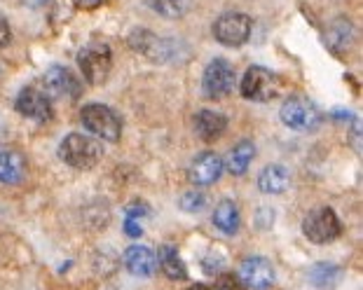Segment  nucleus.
<instances>
[{
    "instance_id": "obj_1",
    "label": "nucleus",
    "mask_w": 363,
    "mask_h": 290,
    "mask_svg": "<svg viewBox=\"0 0 363 290\" xmlns=\"http://www.w3.org/2000/svg\"><path fill=\"white\" fill-rule=\"evenodd\" d=\"M104 148L96 139L87 134H68L59 145V159L78 171L94 169L101 162Z\"/></svg>"
},
{
    "instance_id": "obj_2",
    "label": "nucleus",
    "mask_w": 363,
    "mask_h": 290,
    "mask_svg": "<svg viewBox=\"0 0 363 290\" xmlns=\"http://www.w3.org/2000/svg\"><path fill=\"white\" fill-rule=\"evenodd\" d=\"M80 122L91 136H96V139H101V141L118 143L122 136V122L118 117V112L104 103L84 105L80 110Z\"/></svg>"
},
{
    "instance_id": "obj_3",
    "label": "nucleus",
    "mask_w": 363,
    "mask_h": 290,
    "mask_svg": "<svg viewBox=\"0 0 363 290\" xmlns=\"http://www.w3.org/2000/svg\"><path fill=\"white\" fill-rule=\"evenodd\" d=\"M78 66L89 85H101L111 75L113 50L106 42H89L78 52Z\"/></svg>"
},
{
    "instance_id": "obj_4",
    "label": "nucleus",
    "mask_w": 363,
    "mask_h": 290,
    "mask_svg": "<svg viewBox=\"0 0 363 290\" xmlns=\"http://www.w3.org/2000/svg\"><path fill=\"white\" fill-rule=\"evenodd\" d=\"M129 45L134 47V52L143 54L145 59L155 61V64H169V61H174L179 57V42L150 33L148 28H136L134 33L129 35Z\"/></svg>"
},
{
    "instance_id": "obj_5",
    "label": "nucleus",
    "mask_w": 363,
    "mask_h": 290,
    "mask_svg": "<svg viewBox=\"0 0 363 290\" xmlns=\"http://www.w3.org/2000/svg\"><path fill=\"white\" fill-rule=\"evenodd\" d=\"M239 89H242V96L249 98V101L267 103L279 91V78L272 71H267L265 66H249Z\"/></svg>"
},
{
    "instance_id": "obj_6",
    "label": "nucleus",
    "mask_w": 363,
    "mask_h": 290,
    "mask_svg": "<svg viewBox=\"0 0 363 290\" xmlns=\"http://www.w3.org/2000/svg\"><path fill=\"white\" fill-rule=\"evenodd\" d=\"M340 232H342V223L330 206L310 211L303 220V234L312 243H330L337 239Z\"/></svg>"
},
{
    "instance_id": "obj_7",
    "label": "nucleus",
    "mask_w": 363,
    "mask_h": 290,
    "mask_svg": "<svg viewBox=\"0 0 363 290\" xmlns=\"http://www.w3.org/2000/svg\"><path fill=\"white\" fill-rule=\"evenodd\" d=\"M281 122L293 132H312L319 127L321 112L307 96H289L279 110Z\"/></svg>"
},
{
    "instance_id": "obj_8",
    "label": "nucleus",
    "mask_w": 363,
    "mask_h": 290,
    "mask_svg": "<svg viewBox=\"0 0 363 290\" xmlns=\"http://www.w3.org/2000/svg\"><path fill=\"white\" fill-rule=\"evenodd\" d=\"M253 21L242 12H225L213 21V37L225 47H242L251 37Z\"/></svg>"
},
{
    "instance_id": "obj_9",
    "label": "nucleus",
    "mask_w": 363,
    "mask_h": 290,
    "mask_svg": "<svg viewBox=\"0 0 363 290\" xmlns=\"http://www.w3.org/2000/svg\"><path fill=\"white\" fill-rule=\"evenodd\" d=\"M235 85H237V75H235L233 64H230L228 59H213L211 64L204 68L202 89L208 98H213V101L233 94Z\"/></svg>"
},
{
    "instance_id": "obj_10",
    "label": "nucleus",
    "mask_w": 363,
    "mask_h": 290,
    "mask_svg": "<svg viewBox=\"0 0 363 290\" xmlns=\"http://www.w3.org/2000/svg\"><path fill=\"white\" fill-rule=\"evenodd\" d=\"M239 281L251 288V290H267L274 286L277 281V272H274V265L267 260V257H260V255H251L246 257L239 267Z\"/></svg>"
},
{
    "instance_id": "obj_11",
    "label": "nucleus",
    "mask_w": 363,
    "mask_h": 290,
    "mask_svg": "<svg viewBox=\"0 0 363 290\" xmlns=\"http://www.w3.org/2000/svg\"><path fill=\"white\" fill-rule=\"evenodd\" d=\"M14 108H17L24 117L35 120V122H50L54 115L50 96L38 87L21 89L17 94V98H14Z\"/></svg>"
},
{
    "instance_id": "obj_12",
    "label": "nucleus",
    "mask_w": 363,
    "mask_h": 290,
    "mask_svg": "<svg viewBox=\"0 0 363 290\" xmlns=\"http://www.w3.org/2000/svg\"><path fill=\"white\" fill-rule=\"evenodd\" d=\"M220 173H223V159L218 157V152L206 150V152H199V155L192 159V164L188 169V178L192 185L208 187L220 178Z\"/></svg>"
},
{
    "instance_id": "obj_13",
    "label": "nucleus",
    "mask_w": 363,
    "mask_h": 290,
    "mask_svg": "<svg viewBox=\"0 0 363 290\" xmlns=\"http://www.w3.org/2000/svg\"><path fill=\"white\" fill-rule=\"evenodd\" d=\"M45 91L54 96H64V98H78L82 85L78 80V75L73 71H68L66 66H52L48 73H45Z\"/></svg>"
},
{
    "instance_id": "obj_14",
    "label": "nucleus",
    "mask_w": 363,
    "mask_h": 290,
    "mask_svg": "<svg viewBox=\"0 0 363 290\" xmlns=\"http://www.w3.org/2000/svg\"><path fill=\"white\" fill-rule=\"evenodd\" d=\"M125 265L134 277H152L157 267V257L148 246H129L125 250Z\"/></svg>"
},
{
    "instance_id": "obj_15",
    "label": "nucleus",
    "mask_w": 363,
    "mask_h": 290,
    "mask_svg": "<svg viewBox=\"0 0 363 290\" xmlns=\"http://www.w3.org/2000/svg\"><path fill=\"white\" fill-rule=\"evenodd\" d=\"M195 129L199 134V139L204 141H216L225 134L228 129V117L223 112H216V110H202L195 115Z\"/></svg>"
},
{
    "instance_id": "obj_16",
    "label": "nucleus",
    "mask_w": 363,
    "mask_h": 290,
    "mask_svg": "<svg viewBox=\"0 0 363 290\" xmlns=\"http://www.w3.org/2000/svg\"><path fill=\"white\" fill-rule=\"evenodd\" d=\"M291 185V173L281 164H269L258 175V187L265 195H281Z\"/></svg>"
},
{
    "instance_id": "obj_17",
    "label": "nucleus",
    "mask_w": 363,
    "mask_h": 290,
    "mask_svg": "<svg viewBox=\"0 0 363 290\" xmlns=\"http://www.w3.org/2000/svg\"><path fill=\"white\" fill-rule=\"evenodd\" d=\"M24 173H26V159L17 150L0 148V182L14 185V182H21Z\"/></svg>"
},
{
    "instance_id": "obj_18",
    "label": "nucleus",
    "mask_w": 363,
    "mask_h": 290,
    "mask_svg": "<svg viewBox=\"0 0 363 290\" xmlns=\"http://www.w3.org/2000/svg\"><path fill=\"white\" fill-rule=\"evenodd\" d=\"M253 157H256V145H253L251 141H239L225 157L228 171L233 175H244L246 171H249Z\"/></svg>"
},
{
    "instance_id": "obj_19",
    "label": "nucleus",
    "mask_w": 363,
    "mask_h": 290,
    "mask_svg": "<svg viewBox=\"0 0 363 290\" xmlns=\"http://www.w3.org/2000/svg\"><path fill=\"white\" fill-rule=\"evenodd\" d=\"M354 40V26L350 19H333L328 24V30H326V45L328 50L333 52H345L350 50V45Z\"/></svg>"
},
{
    "instance_id": "obj_20",
    "label": "nucleus",
    "mask_w": 363,
    "mask_h": 290,
    "mask_svg": "<svg viewBox=\"0 0 363 290\" xmlns=\"http://www.w3.org/2000/svg\"><path fill=\"white\" fill-rule=\"evenodd\" d=\"M340 279H342V269L333 262H316L312 265L310 274H307V281L319 290L335 288L340 284Z\"/></svg>"
},
{
    "instance_id": "obj_21",
    "label": "nucleus",
    "mask_w": 363,
    "mask_h": 290,
    "mask_svg": "<svg viewBox=\"0 0 363 290\" xmlns=\"http://www.w3.org/2000/svg\"><path fill=\"white\" fill-rule=\"evenodd\" d=\"M239 223H242V218H239V209H237L235 202L225 199V202H220L218 206H216V211H213V225L218 227L223 234H228V236L237 234Z\"/></svg>"
},
{
    "instance_id": "obj_22",
    "label": "nucleus",
    "mask_w": 363,
    "mask_h": 290,
    "mask_svg": "<svg viewBox=\"0 0 363 290\" xmlns=\"http://www.w3.org/2000/svg\"><path fill=\"white\" fill-rule=\"evenodd\" d=\"M157 260H160L162 272H164V277H169L172 281H181L188 277V269H185V262L181 260L176 246H162L157 253Z\"/></svg>"
},
{
    "instance_id": "obj_23",
    "label": "nucleus",
    "mask_w": 363,
    "mask_h": 290,
    "mask_svg": "<svg viewBox=\"0 0 363 290\" xmlns=\"http://www.w3.org/2000/svg\"><path fill=\"white\" fill-rule=\"evenodd\" d=\"M155 14L164 19H181L190 12L192 0H145Z\"/></svg>"
},
{
    "instance_id": "obj_24",
    "label": "nucleus",
    "mask_w": 363,
    "mask_h": 290,
    "mask_svg": "<svg viewBox=\"0 0 363 290\" xmlns=\"http://www.w3.org/2000/svg\"><path fill=\"white\" fill-rule=\"evenodd\" d=\"M181 209L188 211V213H199L206 206V195H202L199 190H190L181 197Z\"/></svg>"
},
{
    "instance_id": "obj_25",
    "label": "nucleus",
    "mask_w": 363,
    "mask_h": 290,
    "mask_svg": "<svg viewBox=\"0 0 363 290\" xmlns=\"http://www.w3.org/2000/svg\"><path fill=\"white\" fill-rule=\"evenodd\" d=\"M213 290H244V284L237 277H233V274H220Z\"/></svg>"
},
{
    "instance_id": "obj_26",
    "label": "nucleus",
    "mask_w": 363,
    "mask_h": 290,
    "mask_svg": "<svg viewBox=\"0 0 363 290\" xmlns=\"http://www.w3.org/2000/svg\"><path fill=\"white\" fill-rule=\"evenodd\" d=\"M150 209L145 204H129L127 211H125V218H131V220H138L141 223L143 218H148Z\"/></svg>"
},
{
    "instance_id": "obj_27",
    "label": "nucleus",
    "mask_w": 363,
    "mask_h": 290,
    "mask_svg": "<svg viewBox=\"0 0 363 290\" xmlns=\"http://www.w3.org/2000/svg\"><path fill=\"white\" fill-rule=\"evenodd\" d=\"M12 40V28H10V21H7L3 14H0V47H7Z\"/></svg>"
},
{
    "instance_id": "obj_28",
    "label": "nucleus",
    "mask_w": 363,
    "mask_h": 290,
    "mask_svg": "<svg viewBox=\"0 0 363 290\" xmlns=\"http://www.w3.org/2000/svg\"><path fill=\"white\" fill-rule=\"evenodd\" d=\"M223 267H225V260H223V257L218 255H211V257H206L204 260V269H206V274H220V269Z\"/></svg>"
},
{
    "instance_id": "obj_29",
    "label": "nucleus",
    "mask_w": 363,
    "mask_h": 290,
    "mask_svg": "<svg viewBox=\"0 0 363 290\" xmlns=\"http://www.w3.org/2000/svg\"><path fill=\"white\" fill-rule=\"evenodd\" d=\"M125 234L131 236V239H136V236L143 234V227L138 220H131V218H125Z\"/></svg>"
},
{
    "instance_id": "obj_30",
    "label": "nucleus",
    "mask_w": 363,
    "mask_h": 290,
    "mask_svg": "<svg viewBox=\"0 0 363 290\" xmlns=\"http://www.w3.org/2000/svg\"><path fill=\"white\" fill-rule=\"evenodd\" d=\"M350 139H352L354 150L361 152V122H359V120H354V122H352V134H350Z\"/></svg>"
},
{
    "instance_id": "obj_31",
    "label": "nucleus",
    "mask_w": 363,
    "mask_h": 290,
    "mask_svg": "<svg viewBox=\"0 0 363 290\" xmlns=\"http://www.w3.org/2000/svg\"><path fill=\"white\" fill-rule=\"evenodd\" d=\"M106 0H78V7L80 10H96V7H101Z\"/></svg>"
},
{
    "instance_id": "obj_32",
    "label": "nucleus",
    "mask_w": 363,
    "mask_h": 290,
    "mask_svg": "<svg viewBox=\"0 0 363 290\" xmlns=\"http://www.w3.org/2000/svg\"><path fill=\"white\" fill-rule=\"evenodd\" d=\"M26 7H43V5H48L50 0H21Z\"/></svg>"
},
{
    "instance_id": "obj_33",
    "label": "nucleus",
    "mask_w": 363,
    "mask_h": 290,
    "mask_svg": "<svg viewBox=\"0 0 363 290\" xmlns=\"http://www.w3.org/2000/svg\"><path fill=\"white\" fill-rule=\"evenodd\" d=\"M188 290H213V288H208V286H204V284H195V286H190Z\"/></svg>"
}]
</instances>
